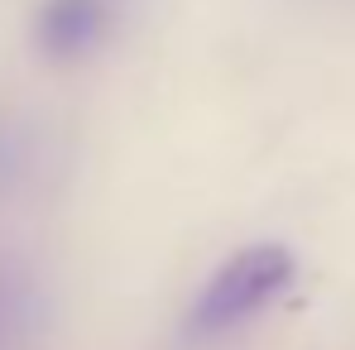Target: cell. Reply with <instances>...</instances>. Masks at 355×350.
Instances as JSON below:
<instances>
[{"instance_id": "1", "label": "cell", "mask_w": 355, "mask_h": 350, "mask_svg": "<svg viewBox=\"0 0 355 350\" xmlns=\"http://www.w3.org/2000/svg\"><path fill=\"white\" fill-rule=\"evenodd\" d=\"M293 274H297V259L288 245L259 240V245L236 250L202 283V292L192 297V307H187V336H197V341L226 336L231 326L250 322L259 307H269L279 292L293 283Z\"/></svg>"}, {"instance_id": "3", "label": "cell", "mask_w": 355, "mask_h": 350, "mask_svg": "<svg viewBox=\"0 0 355 350\" xmlns=\"http://www.w3.org/2000/svg\"><path fill=\"white\" fill-rule=\"evenodd\" d=\"M34 317H39L34 279L19 264H0V350L24 346V336L34 331Z\"/></svg>"}, {"instance_id": "2", "label": "cell", "mask_w": 355, "mask_h": 350, "mask_svg": "<svg viewBox=\"0 0 355 350\" xmlns=\"http://www.w3.org/2000/svg\"><path fill=\"white\" fill-rule=\"evenodd\" d=\"M111 34V0H44L34 15V49L49 62L87 58Z\"/></svg>"}]
</instances>
